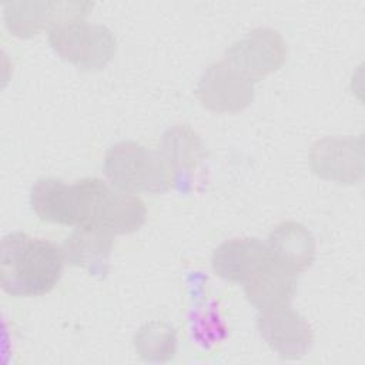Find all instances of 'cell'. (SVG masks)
<instances>
[{"label": "cell", "instance_id": "cell-1", "mask_svg": "<svg viewBox=\"0 0 365 365\" xmlns=\"http://www.w3.org/2000/svg\"><path fill=\"white\" fill-rule=\"evenodd\" d=\"M66 259L61 247L16 231L0 244V285L10 297L48 294L63 275Z\"/></svg>", "mask_w": 365, "mask_h": 365}, {"label": "cell", "instance_id": "cell-2", "mask_svg": "<svg viewBox=\"0 0 365 365\" xmlns=\"http://www.w3.org/2000/svg\"><path fill=\"white\" fill-rule=\"evenodd\" d=\"M71 191L74 227L123 235L138 231L147 220V207L141 198L100 178H81L71 184Z\"/></svg>", "mask_w": 365, "mask_h": 365}, {"label": "cell", "instance_id": "cell-3", "mask_svg": "<svg viewBox=\"0 0 365 365\" xmlns=\"http://www.w3.org/2000/svg\"><path fill=\"white\" fill-rule=\"evenodd\" d=\"M103 173L111 185L130 194H163L175 184L161 153L135 141L111 145L104 155Z\"/></svg>", "mask_w": 365, "mask_h": 365}, {"label": "cell", "instance_id": "cell-4", "mask_svg": "<svg viewBox=\"0 0 365 365\" xmlns=\"http://www.w3.org/2000/svg\"><path fill=\"white\" fill-rule=\"evenodd\" d=\"M48 44L64 61L81 71L104 68L117 51L114 33L103 24H91L86 17L58 21L48 29Z\"/></svg>", "mask_w": 365, "mask_h": 365}, {"label": "cell", "instance_id": "cell-5", "mask_svg": "<svg viewBox=\"0 0 365 365\" xmlns=\"http://www.w3.org/2000/svg\"><path fill=\"white\" fill-rule=\"evenodd\" d=\"M288 57V46L282 34L269 27H257L234 41L224 60L250 81L257 83L279 70Z\"/></svg>", "mask_w": 365, "mask_h": 365}, {"label": "cell", "instance_id": "cell-6", "mask_svg": "<svg viewBox=\"0 0 365 365\" xmlns=\"http://www.w3.org/2000/svg\"><path fill=\"white\" fill-rule=\"evenodd\" d=\"M311 171L327 181L344 185L358 184L364 177V135L324 137L308 154Z\"/></svg>", "mask_w": 365, "mask_h": 365}, {"label": "cell", "instance_id": "cell-7", "mask_svg": "<svg viewBox=\"0 0 365 365\" xmlns=\"http://www.w3.org/2000/svg\"><path fill=\"white\" fill-rule=\"evenodd\" d=\"M257 329L271 351L284 359L302 358L314 342V331L308 319L291 304L258 311Z\"/></svg>", "mask_w": 365, "mask_h": 365}, {"label": "cell", "instance_id": "cell-8", "mask_svg": "<svg viewBox=\"0 0 365 365\" xmlns=\"http://www.w3.org/2000/svg\"><path fill=\"white\" fill-rule=\"evenodd\" d=\"M194 96L212 113H238L254 101V83L222 58L205 68Z\"/></svg>", "mask_w": 365, "mask_h": 365}, {"label": "cell", "instance_id": "cell-9", "mask_svg": "<svg viewBox=\"0 0 365 365\" xmlns=\"http://www.w3.org/2000/svg\"><path fill=\"white\" fill-rule=\"evenodd\" d=\"M93 6L90 1H9L3 3V19L14 37L31 38L58 21L86 17Z\"/></svg>", "mask_w": 365, "mask_h": 365}, {"label": "cell", "instance_id": "cell-10", "mask_svg": "<svg viewBox=\"0 0 365 365\" xmlns=\"http://www.w3.org/2000/svg\"><path fill=\"white\" fill-rule=\"evenodd\" d=\"M268 259L265 241L255 237H238L224 241L214 250L211 268L218 278L227 282L244 284Z\"/></svg>", "mask_w": 365, "mask_h": 365}, {"label": "cell", "instance_id": "cell-11", "mask_svg": "<svg viewBox=\"0 0 365 365\" xmlns=\"http://www.w3.org/2000/svg\"><path fill=\"white\" fill-rule=\"evenodd\" d=\"M265 244L269 258L295 275L307 271L315 261V238L305 225L297 221L277 224Z\"/></svg>", "mask_w": 365, "mask_h": 365}, {"label": "cell", "instance_id": "cell-12", "mask_svg": "<svg viewBox=\"0 0 365 365\" xmlns=\"http://www.w3.org/2000/svg\"><path fill=\"white\" fill-rule=\"evenodd\" d=\"M114 235L91 227H76L64 240L61 250L66 264L86 268L100 278L108 272Z\"/></svg>", "mask_w": 365, "mask_h": 365}, {"label": "cell", "instance_id": "cell-13", "mask_svg": "<svg viewBox=\"0 0 365 365\" xmlns=\"http://www.w3.org/2000/svg\"><path fill=\"white\" fill-rule=\"evenodd\" d=\"M297 285L298 275L275 264L271 258L242 284L247 301L258 311L291 304Z\"/></svg>", "mask_w": 365, "mask_h": 365}, {"label": "cell", "instance_id": "cell-14", "mask_svg": "<svg viewBox=\"0 0 365 365\" xmlns=\"http://www.w3.org/2000/svg\"><path fill=\"white\" fill-rule=\"evenodd\" d=\"M161 155L171 168L175 182L181 174L190 175L208 158L201 135L188 124H175L161 137Z\"/></svg>", "mask_w": 365, "mask_h": 365}, {"label": "cell", "instance_id": "cell-15", "mask_svg": "<svg viewBox=\"0 0 365 365\" xmlns=\"http://www.w3.org/2000/svg\"><path fill=\"white\" fill-rule=\"evenodd\" d=\"M30 207L44 222L74 227L71 185L58 178L37 180L30 190Z\"/></svg>", "mask_w": 365, "mask_h": 365}, {"label": "cell", "instance_id": "cell-16", "mask_svg": "<svg viewBox=\"0 0 365 365\" xmlns=\"http://www.w3.org/2000/svg\"><path fill=\"white\" fill-rule=\"evenodd\" d=\"M177 331L164 321H148L133 338L134 352L145 362H167L177 354Z\"/></svg>", "mask_w": 365, "mask_h": 365}]
</instances>
